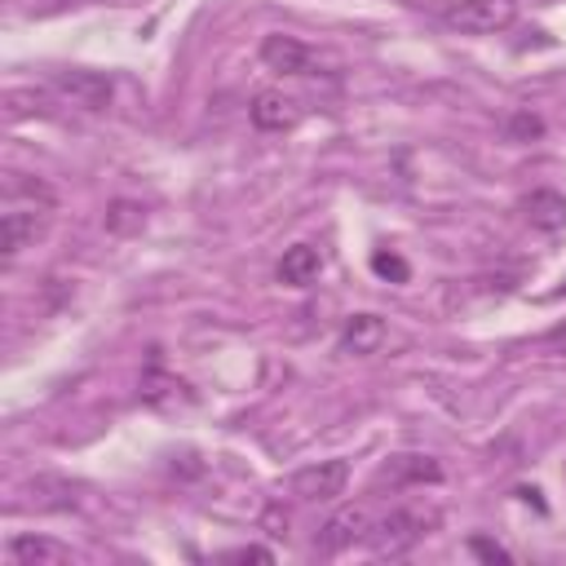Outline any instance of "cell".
Wrapping results in <instances>:
<instances>
[{
  "label": "cell",
  "mask_w": 566,
  "mask_h": 566,
  "mask_svg": "<svg viewBox=\"0 0 566 566\" xmlns=\"http://www.w3.org/2000/svg\"><path fill=\"white\" fill-rule=\"evenodd\" d=\"M57 212V195L49 181L27 177V172H9L4 177V195H0V248L4 261H18L22 248H31L49 221Z\"/></svg>",
  "instance_id": "1"
},
{
  "label": "cell",
  "mask_w": 566,
  "mask_h": 566,
  "mask_svg": "<svg viewBox=\"0 0 566 566\" xmlns=\"http://www.w3.org/2000/svg\"><path fill=\"white\" fill-rule=\"evenodd\" d=\"M429 526H433V513H420V509H394V513H385V517L367 531V544H371L380 557H398V553H407L411 544H420Z\"/></svg>",
  "instance_id": "2"
},
{
  "label": "cell",
  "mask_w": 566,
  "mask_h": 566,
  "mask_svg": "<svg viewBox=\"0 0 566 566\" xmlns=\"http://www.w3.org/2000/svg\"><path fill=\"white\" fill-rule=\"evenodd\" d=\"M517 18V0H455L447 9V22L473 35H495Z\"/></svg>",
  "instance_id": "3"
},
{
  "label": "cell",
  "mask_w": 566,
  "mask_h": 566,
  "mask_svg": "<svg viewBox=\"0 0 566 566\" xmlns=\"http://www.w3.org/2000/svg\"><path fill=\"white\" fill-rule=\"evenodd\" d=\"M49 84L71 106H84V111H106V102H111V75H102V71H57Z\"/></svg>",
  "instance_id": "4"
},
{
  "label": "cell",
  "mask_w": 566,
  "mask_h": 566,
  "mask_svg": "<svg viewBox=\"0 0 566 566\" xmlns=\"http://www.w3.org/2000/svg\"><path fill=\"white\" fill-rule=\"evenodd\" d=\"M261 62L279 75H314L318 71V53L310 44H301L296 35H265L261 40Z\"/></svg>",
  "instance_id": "5"
},
{
  "label": "cell",
  "mask_w": 566,
  "mask_h": 566,
  "mask_svg": "<svg viewBox=\"0 0 566 566\" xmlns=\"http://www.w3.org/2000/svg\"><path fill=\"white\" fill-rule=\"evenodd\" d=\"M349 482V464L345 460H318V464H305L292 473V491L301 500H336Z\"/></svg>",
  "instance_id": "6"
},
{
  "label": "cell",
  "mask_w": 566,
  "mask_h": 566,
  "mask_svg": "<svg viewBox=\"0 0 566 566\" xmlns=\"http://www.w3.org/2000/svg\"><path fill=\"white\" fill-rule=\"evenodd\" d=\"M248 115H252V124H256L261 133H283V128H292V124L301 119V106H296V97H287V93H279V88H265V93L252 97Z\"/></svg>",
  "instance_id": "7"
},
{
  "label": "cell",
  "mask_w": 566,
  "mask_h": 566,
  "mask_svg": "<svg viewBox=\"0 0 566 566\" xmlns=\"http://www.w3.org/2000/svg\"><path fill=\"white\" fill-rule=\"evenodd\" d=\"M4 557L13 566H66L71 562V548L57 544V539H49V535H13L9 548H4Z\"/></svg>",
  "instance_id": "8"
},
{
  "label": "cell",
  "mask_w": 566,
  "mask_h": 566,
  "mask_svg": "<svg viewBox=\"0 0 566 566\" xmlns=\"http://www.w3.org/2000/svg\"><path fill=\"white\" fill-rule=\"evenodd\" d=\"M367 531H371L367 509L349 504V509H340V513H332V517H327V526H323V535H318V548H323V553H340V548H349V544L367 539Z\"/></svg>",
  "instance_id": "9"
},
{
  "label": "cell",
  "mask_w": 566,
  "mask_h": 566,
  "mask_svg": "<svg viewBox=\"0 0 566 566\" xmlns=\"http://www.w3.org/2000/svg\"><path fill=\"white\" fill-rule=\"evenodd\" d=\"M522 212H526V221L535 226V230H544V234H557V230H566V195H557V190H531L526 199H522Z\"/></svg>",
  "instance_id": "10"
},
{
  "label": "cell",
  "mask_w": 566,
  "mask_h": 566,
  "mask_svg": "<svg viewBox=\"0 0 566 566\" xmlns=\"http://www.w3.org/2000/svg\"><path fill=\"white\" fill-rule=\"evenodd\" d=\"M385 318H376V314H354V318H345V327H340V349L345 354H376L380 345H385Z\"/></svg>",
  "instance_id": "11"
},
{
  "label": "cell",
  "mask_w": 566,
  "mask_h": 566,
  "mask_svg": "<svg viewBox=\"0 0 566 566\" xmlns=\"http://www.w3.org/2000/svg\"><path fill=\"white\" fill-rule=\"evenodd\" d=\"M27 504L40 509V513L75 509V486H71L66 478H49V473H40V478L27 482Z\"/></svg>",
  "instance_id": "12"
},
{
  "label": "cell",
  "mask_w": 566,
  "mask_h": 566,
  "mask_svg": "<svg viewBox=\"0 0 566 566\" xmlns=\"http://www.w3.org/2000/svg\"><path fill=\"white\" fill-rule=\"evenodd\" d=\"M318 270H323V256L310 248V243H296V248H287L283 252V261H279V283H287V287H310L314 279H318Z\"/></svg>",
  "instance_id": "13"
},
{
  "label": "cell",
  "mask_w": 566,
  "mask_h": 566,
  "mask_svg": "<svg viewBox=\"0 0 566 566\" xmlns=\"http://www.w3.org/2000/svg\"><path fill=\"white\" fill-rule=\"evenodd\" d=\"M142 398L150 402V407H177V402H195V394H190V385L186 380H177V376H168L159 363L142 376Z\"/></svg>",
  "instance_id": "14"
},
{
  "label": "cell",
  "mask_w": 566,
  "mask_h": 566,
  "mask_svg": "<svg viewBox=\"0 0 566 566\" xmlns=\"http://www.w3.org/2000/svg\"><path fill=\"white\" fill-rule=\"evenodd\" d=\"M385 478H389L394 486H402V482H438L442 469H438L429 455H394L389 469H385Z\"/></svg>",
  "instance_id": "15"
},
{
  "label": "cell",
  "mask_w": 566,
  "mask_h": 566,
  "mask_svg": "<svg viewBox=\"0 0 566 566\" xmlns=\"http://www.w3.org/2000/svg\"><path fill=\"white\" fill-rule=\"evenodd\" d=\"M142 226H146V212H142L137 203H128V199L111 203V212H106V230H111V234H133V230H142Z\"/></svg>",
  "instance_id": "16"
},
{
  "label": "cell",
  "mask_w": 566,
  "mask_h": 566,
  "mask_svg": "<svg viewBox=\"0 0 566 566\" xmlns=\"http://www.w3.org/2000/svg\"><path fill=\"white\" fill-rule=\"evenodd\" d=\"M371 270L380 279H394V283H407V261L398 252H371Z\"/></svg>",
  "instance_id": "17"
},
{
  "label": "cell",
  "mask_w": 566,
  "mask_h": 566,
  "mask_svg": "<svg viewBox=\"0 0 566 566\" xmlns=\"http://www.w3.org/2000/svg\"><path fill=\"white\" fill-rule=\"evenodd\" d=\"M469 553H473V557H486V562H513V553H509L504 544L482 539V535H473V539H469Z\"/></svg>",
  "instance_id": "18"
},
{
  "label": "cell",
  "mask_w": 566,
  "mask_h": 566,
  "mask_svg": "<svg viewBox=\"0 0 566 566\" xmlns=\"http://www.w3.org/2000/svg\"><path fill=\"white\" fill-rule=\"evenodd\" d=\"M226 562H270V548H252V544L248 548H230Z\"/></svg>",
  "instance_id": "19"
},
{
  "label": "cell",
  "mask_w": 566,
  "mask_h": 566,
  "mask_svg": "<svg viewBox=\"0 0 566 566\" xmlns=\"http://www.w3.org/2000/svg\"><path fill=\"white\" fill-rule=\"evenodd\" d=\"M509 128H513V133H517V137H535V133H539V128H544V124H539V119H535V115H513V124H509Z\"/></svg>",
  "instance_id": "20"
},
{
  "label": "cell",
  "mask_w": 566,
  "mask_h": 566,
  "mask_svg": "<svg viewBox=\"0 0 566 566\" xmlns=\"http://www.w3.org/2000/svg\"><path fill=\"white\" fill-rule=\"evenodd\" d=\"M544 345H548V349H557V354H566V323L548 327V332H544Z\"/></svg>",
  "instance_id": "21"
}]
</instances>
